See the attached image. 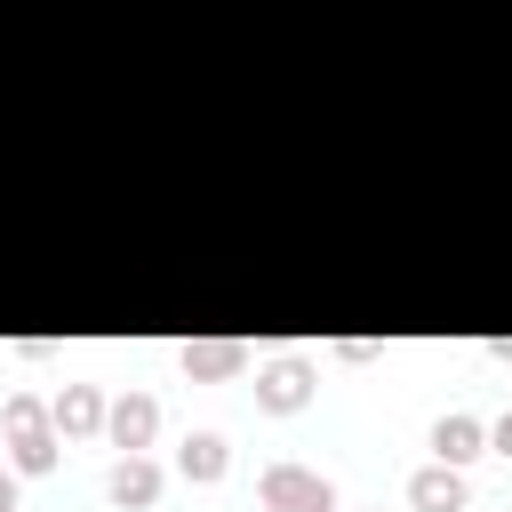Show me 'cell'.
<instances>
[{
    "instance_id": "cell-1",
    "label": "cell",
    "mask_w": 512,
    "mask_h": 512,
    "mask_svg": "<svg viewBox=\"0 0 512 512\" xmlns=\"http://www.w3.org/2000/svg\"><path fill=\"white\" fill-rule=\"evenodd\" d=\"M0 432H8V456H16V472L24 480H40V472H56V416H48V400L40 392H8L0 400Z\"/></svg>"
},
{
    "instance_id": "cell-12",
    "label": "cell",
    "mask_w": 512,
    "mask_h": 512,
    "mask_svg": "<svg viewBox=\"0 0 512 512\" xmlns=\"http://www.w3.org/2000/svg\"><path fill=\"white\" fill-rule=\"evenodd\" d=\"M16 480H24V472H16V464H0V512H16Z\"/></svg>"
},
{
    "instance_id": "cell-6",
    "label": "cell",
    "mask_w": 512,
    "mask_h": 512,
    "mask_svg": "<svg viewBox=\"0 0 512 512\" xmlns=\"http://www.w3.org/2000/svg\"><path fill=\"white\" fill-rule=\"evenodd\" d=\"M176 368H184L192 384H232V376L248 368V344H240V336H192V344H176Z\"/></svg>"
},
{
    "instance_id": "cell-13",
    "label": "cell",
    "mask_w": 512,
    "mask_h": 512,
    "mask_svg": "<svg viewBox=\"0 0 512 512\" xmlns=\"http://www.w3.org/2000/svg\"><path fill=\"white\" fill-rule=\"evenodd\" d=\"M488 352H496V360H512V336H488Z\"/></svg>"
},
{
    "instance_id": "cell-5",
    "label": "cell",
    "mask_w": 512,
    "mask_h": 512,
    "mask_svg": "<svg viewBox=\"0 0 512 512\" xmlns=\"http://www.w3.org/2000/svg\"><path fill=\"white\" fill-rule=\"evenodd\" d=\"M408 512H472V480H464V464H416L408 472Z\"/></svg>"
},
{
    "instance_id": "cell-4",
    "label": "cell",
    "mask_w": 512,
    "mask_h": 512,
    "mask_svg": "<svg viewBox=\"0 0 512 512\" xmlns=\"http://www.w3.org/2000/svg\"><path fill=\"white\" fill-rule=\"evenodd\" d=\"M104 440H112L120 456L152 448V440H160V400H152V392H120V400H104Z\"/></svg>"
},
{
    "instance_id": "cell-11",
    "label": "cell",
    "mask_w": 512,
    "mask_h": 512,
    "mask_svg": "<svg viewBox=\"0 0 512 512\" xmlns=\"http://www.w3.org/2000/svg\"><path fill=\"white\" fill-rule=\"evenodd\" d=\"M488 448H496V456H512V408H504V416L488 424Z\"/></svg>"
},
{
    "instance_id": "cell-7",
    "label": "cell",
    "mask_w": 512,
    "mask_h": 512,
    "mask_svg": "<svg viewBox=\"0 0 512 512\" xmlns=\"http://www.w3.org/2000/svg\"><path fill=\"white\" fill-rule=\"evenodd\" d=\"M48 416H56L64 440H96V432H104V384H64V392L48 400Z\"/></svg>"
},
{
    "instance_id": "cell-9",
    "label": "cell",
    "mask_w": 512,
    "mask_h": 512,
    "mask_svg": "<svg viewBox=\"0 0 512 512\" xmlns=\"http://www.w3.org/2000/svg\"><path fill=\"white\" fill-rule=\"evenodd\" d=\"M176 472H184L192 488H216V480L232 472V448H224V432H192V440L176 448Z\"/></svg>"
},
{
    "instance_id": "cell-8",
    "label": "cell",
    "mask_w": 512,
    "mask_h": 512,
    "mask_svg": "<svg viewBox=\"0 0 512 512\" xmlns=\"http://www.w3.org/2000/svg\"><path fill=\"white\" fill-rule=\"evenodd\" d=\"M104 496L120 504V512H144V504H160V464L136 448V456H120L112 472H104Z\"/></svg>"
},
{
    "instance_id": "cell-10",
    "label": "cell",
    "mask_w": 512,
    "mask_h": 512,
    "mask_svg": "<svg viewBox=\"0 0 512 512\" xmlns=\"http://www.w3.org/2000/svg\"><path fill=\"white\" fill-rule=\"evenodd\" d=\"M480 448H488V424H480V416H440V424H432V456H440V464H472Z\"/></svg>"
},
{
    "instance_id": "cell-2",
    "label": "cell",
    "mask_w": 512,
    "mask_h": 512,
    "mask_svg": "<svg viewBox=\"0 0 512 512\" xmlns=\"http://www.w3.org/2000/svg\"><path fill=\"white\" fill-rule=\"evenodd\" d=\"M256 496H264V512H336V488L312 464H264L256 472Z\"/></svg>"
},
{
    "instance_id": "cell-3",
    "label": "cell",
    "mask_w": 512,
    "mask_h": 512,
    "mask_svg": "<svg viewBox=\"0 0 512 512\" xmlns=\"http://www.w3.org/2000/svg\"><path fill=\"white\" fill-rule=\"evenodd\" d=\"M304 400H312V360L304 352H280V360L256 368V408L264 416H296Z\"/></svg>"
}]
</instances>
